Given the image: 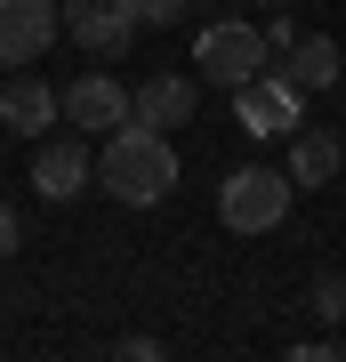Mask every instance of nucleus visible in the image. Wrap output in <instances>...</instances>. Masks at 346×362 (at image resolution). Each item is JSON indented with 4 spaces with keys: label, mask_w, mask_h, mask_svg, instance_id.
<instances>
[{
    "label": "nucleus",
    "mask_w": 346,
    "mask_h": 362,
    "mask_svg": "<svg viewBox=\"0 0 346 362\" xmlns=\"http://www.w3.org/2000/svg\"><path fill=\"white\" fill-rule=\"evenodd\" d=\"M97 185L129 209H154L169 185H178V153H169V129H145V121H121L105 129V153H97Z\"/></svg>",
    "instance_id": "obj_1"
},
{
    "label": "nucleus",
    "mask_w": 346,
    "mask_h": 362,
    "mask_svg": "<svg viewBox=\"0 0 346 362\" xmlns=\"http://www.w3.org/2000/svg\"><path fill=\"white\" fill-rule=\"evenodd\" d=\"M290 194H298L290 169L242 161V169H226V185H218V218H226L233 233H274V226L290 218Z\"/></svg>",
    "instance_id": "obj_2"
},
{
    "label": "nucleus",
    "mask_w": 346,
    "mask_h": 362,
    "mask_svg": "<svg viewBox=\"0 0 346 362\" xmlns=\"http://www.w3.org/2000/svg\"><path fill=\"white\" fill-rule=\"evenodd\" d=\"M266 65H274L266 33L242 25V16H209L202 40H193V73H202V81H218V89H242V81H258Z\"/></svg>",
    "instance_id": "obj_3"
},
{
    "label": "nucleus",
    "mask_w": 346,
    "mask_h": 362,
    "mask_svg": "<svg viewBox=\"0 0 346 362\" xmlns=\"http://www.w3.org/2000/svg\"><path fill=\"white\" fill-rule=\"evenodd\" d=\"M298 97H306V89H290L282 73H258V81L233 89V121H242L250 137H290L298 129Z\"/></svg>",
    "instance_id": "obj_4"
},
{
    "label": "nucleus",
    "mask_w": 346,
    "mask_h": 362,
    "mask_svg": "<svg viewBox=\"0 0 346 362\" xmlns=\"http://www.w3.org/2000/svg\"><path fill=\"white\" fill-rule=\"evenodd\" d=\"M57 0H0V65H33L40 49H57Z\"/></svg>",
    "instance_id": "obj_5"
},
{
    "label": "nucleus",
    "mask_w": 346,
    "mask_h": 362,
    "mask_svg": "<svg viewBox=\"0 0 346 362\" xmlns=\"http://www.w3.org/2000/svg\"><path fill=\"white\" fill-rule=\"evenodd\" d=\"M57 16H64V33H73L89 57H121V49H129V33H137L129 0H64Z\"/></svg>",
    "instance_id": "obj_6"
},
{
    "label": "nucleus",
    "mask_w": 346,
    "mask_h": 362,
    "mask_svg": "<svg viewBox=\"0 0 346 362\" xmlns=\"http://www.w3.org/2000/svg\"><path fill=\"white\" fill-rule=\"evenodd\" d=\"M64 121H73L81 137H105V129H121L129 121V89L113 73H81L73 89H64Z\"/></svg>",
    "instance_id": "obj_7"
},
{
    "label": "nucleus",
    "mask_w": 346,
    "mask_h": 362,
    "mask_svg": "<svg viewBox=\"0 0 346 362\" xmlns=\"http://www.w3.org/2000/svg\"><path fill=\"white\" fill-rule=\"evenodd\" d=\"M274 73H282L290 89H306V97H314V89H330V81L346 73V57H338V40H330V33H298L290 49H274Z\"/></svg>",
    "instance_id": "obj_8"
},
{
    "label": "nucleus",
    "mask_w": 346,
    "mask_h": 362,
    "mask_svg": "<svg viewBox=\"0 0 346 362\" xmlns=\"http://www.w3.org/2000/svg\"><path fill=\"white\" fill-rule=\"evenodd\" d=\"M33 185H40L49 202H73L81 185H97L89 145H81V137H49V145H40V161H33Z\"/></svg>",
    "instance_id": "obj_9"
},
{
    "label": "nucleus",
    "mask_w": 346,
    "mask_h": 362,
    "mask_svg": "<svg viewBox=\"0 0 346 362\" xmlns=\"http://www.w3.org/2000/svg\"><path fill=\"white\" fill-rule=\"evenodd\" d=\"M64 113V97L49 89V81H8V89H0V129H16V137H49V121Z\"/></svg>",
    "instance_id": "obj_10"
},
{
    "label": "nucleus",
    "mask_w": 346,
    "mask_h": 362,
    "mask_svg": "<svg viewBox=\"0 0 346 362\" xmlns=\"http://www.w3.org/2000/svg\"><path fill=\"white\" fill-rule=\"evenodd\" d=\"M129 121H145V129H178V121H193V81L185 73H154L137 97H129Z\"/></svg>",
    "instance_id": "obj_11"
},
{
    "label": "nucleus",
    "mask_w": 346,
    "mask_h": 362,
    "mask_svg": "<svg viewBox=\"0 0 346 362\" xmlns=\"http://www.w3.org/2000/svg\"><path fill=\"white\" fill-rule=\"evenodd\" d=\"M338 161H346V145H338L330 129H290V177H298V185H330Z\"/></svg>",
    "instance_id": "obj_12"
},
{
    "label": "nucleus",
    "mask_w": 346,
    "mask_h": 362,
    "mask_svg": "<svg viewBox=\"0 0 346 362\" xmlns=\"http://www.w3.org/2000/svg\"><path fill=\"white\" fill-rule=\"evenodd\" d=\"M314 314L322 322H346V274H322L314 282Z\"/></svg>",
    "instance_id": "obj_13"
},
{
    "label": "nucleus",
    "mask_w": 346,
    "mask_h": 362,
    "mask_svg": "<svg viewBox=\"0 0 346 362\" xmlns=\"http://www.w3.org/2000/svg\"><path fill=\"white\" fill-rule=\"evenodd\" d=\"M185 8H193V0H129V16H137V25H178Z\"/></svg>",
    "instance_id": "obj_14"
},
{
    "label": "nucleus",
    "mask_w": 346,
    "mask_h": 362,
    "mask_svg": "<svg viewBox=\"0 0 346 362\" xmlns=\"http://www.w3.org/2000/svg\"><path fill=\"white\" fill-rule=\"evenodd\" d=\"M16 242H25V226H16V209H8V202H0V258H8V250H16Z\"/></svg>",
    "instance_id": "obj_15"
},
{
    "label": "nucleus",
    "mask_w": 346,
    "mask_h": 362,
    "mask_svg": "<svg viewBox=\"0 0 346 362\" xmlns=\"http://www.w3.org/2000/svg\"><path fill=\"white\" fill-rule=\"evenodd\" d=\"M266 8H290V0H266Z\"/></svg>",
    "instance_id": "obj_16"
}]
</instances>
